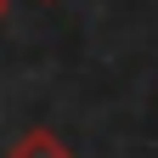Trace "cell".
Returning <instances> with one entry per match:
<instances>
[{
	"label": "cell",
	"instance_id": "obj_1",
	"mask_svg": "<svg viewBox=\"0 0 158 158\" xmlns=\"http://www.w3.org/2000/svg\"><path fill=\"white\" fill-rule=\"evenodd\" d=\"M6 158H73V147H68L56 130L34 124V130H23V135H17V141L6 147Z\"/></svg>",
	"mask_w": 158,
	"mask_h": 158
},
{
	"label": "cell",
	"instance_id": "obj_2",
	"mask_svg": "<svg viewBox=\"0 0 158 158\" xmlns=\"http://www.w3.org/2000/svg\"><path fill=\"white\" fill-rule=\"evenodd\" d=\"M0 17H6V0H0Z\"/></svg>",
	"mask_w": 158,
	"mask_h": 158
}]
</instances>
